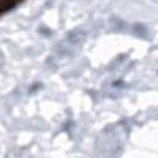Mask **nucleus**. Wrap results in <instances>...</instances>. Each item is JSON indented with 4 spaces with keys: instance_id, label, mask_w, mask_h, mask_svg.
I'll use <instances>...</instances> for the list:
<instances>
[{
    "instance_id": "1",
    "label": "nucleus",
    "mask_w": 158,
    "mask_h": 158,
    "mask_svg": "<svg viewBox=\"0 0 158 158\" xmlns=\"http://www.w3.org/2000/svg\"><path fill=\"white\" fill-rule=\"evenodd\" d=\"M112 85H114V87H122V85H123V82H122V81H117V82H114Z\"/></svg>"
}]
</instances>
